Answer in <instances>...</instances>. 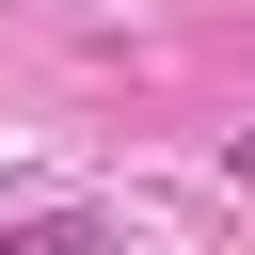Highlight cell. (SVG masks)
Segmentation results:
<instances>
[{
    "instance_id": "cell-1",
    "label": "cell",
    "mask_w": 255,
    "mask_h": 255,
    "mask_svg": "<svg viewBox=\"0 0 255 255\" xmlns=\"http://www.w3.org/2000/svg\"><path fill=\"white\" fill-rule=\"evenodd\" d=\"M0 255H112V223L96 207H32V223H0Z\"/></svg>"
},
{
    "instance_id": "cell-2",
    "label": "cell",
    "mask_w": 255,
    "mask_h": 255,
    "mask_svg": "<svg viewBox=\"0 0 255 255\" xmlns=\"http://www.w3.org/2000/svg\"><path fill=\"white\" fill-rule=\"evenodd\" d=\"M223 191H239V207H255V128H239V143H223Z\"/></svg>"
}]
</instances>
